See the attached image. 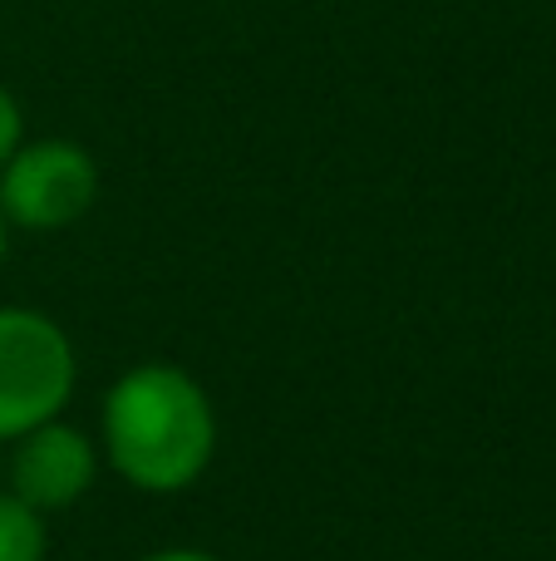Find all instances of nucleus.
<instances>
[{
	"label": "nucleus",
	"mask_w": 556,
	"mask_h": 561,
	"mask_svg": "<svg viewBox=\"0 0 556 561\" xmlns=\"http://www.w3.org/2000/svg\"><path fill=\"white\" fill-rule=\"evenodd\" d=\"M104 458L138 493H183L212 468L217 409L183 365L148 359L108 385L104 394Z\"/></svg>",
	"instance_id": "f257e3e1"
},
{
	"label": "nucleus",
	"mask_w": 556,
	"mask_h": 561,
	"mask_svg": "<svg viewBox=\"0 0 556 561\" xmlns=\"http://www.w3.org/2000/svg\"><path fill=\"white\" fill-rule=\"evenodd\" d=\"M74 375V345L59 320L30 306H0V444L65 419Z\"/></svg>",
	"instance_id": "f03ea898"
},
{
	"label": "nucleus",
	"mask_w": 556,
	"mask_h": 561,
	"mask_svg": "<svg viewBox=\"0 0 556 561\" xmlns=\"http://www.w3.org/2000/svg\"><path fill=\"white\" fill-rule=\"evenodd\" d=\"M99 203V163L74 138H25L0 168V217L20 232H65Z\"/></svg>",
	"instance_id": "7ed1b4c3"
},
{
	"label": "nucleus",
	"mask_w": 556,
	"mask_h": 561,
	"mask_svg": "<svg viewBox=\"0 0 556 561\" xmlns=\"http://www.w3.org/2000/svg\"><path fill=\"white\" fill-rule=\"evenodd\" d=\"M99 478V448L65 419L30 428L10 444L5 458V493H15L25 507L45 513H65L94 488Z\"/></svg>",
	"instance_id": "20e7f679"
},
{
	"label": "nucleus",
	"mask_w": 556,
	"mask_h": 561,
	"mask_svg": "<svg viewBox=\"0 0 556 561\" xmlns=\"http://www.w3.org/2000/svg\"><path fill=\"white\" fill-rule=\"evenodd\" d=\"M45 552H49L45 517L0 488V561H45Z\"/></svg>",
	"instance_id": "39448f33"
},
{
	"label": "nucleus",
	"mask_w": 556,
	"mask_h": 561,
	"mask_svg": "<svg viewBox=\"0 0 556 561\" xmlns=\"http://www.w3.org/2000/svg\"><path fill=\"white\" fill-rule=\"evenodd\" d=\"M20 144H25V114H20V99L0 84V168Z\"/></svg>",
	"instance_id": "423d86ee"
},
{
	"label": "nucleus",
	"mask_w": 556,
	"mask_h": 561,
	"mask_svg": "<svg viewBox=\"0 0 556 561\" xmlns=\"http://www.w3.org/2000/svg\"><path fill=\"white\" fill-rule=\"evenodd\" d=\"M138 561H217L212 552H197V547H163V552H148Z\"/></svg>",
	"instance_id": "0eeeda50"
},
{
	"label": "nucleus",
	"mask_w": 556,
	"mask_h": 561,
	"mask_svg": "<svg viewBox=\"0 0 556 561\" xmlns=\"http://www.w3.org/2000/svg\"><path fill=\"white\" fill-rule=\"evenodd\" d=\"M5 247H10V222L0 217V266H5Z\"/></svg>",
	"instance_id": "6e6552de"
}]
</instances>
